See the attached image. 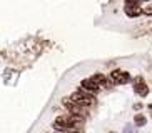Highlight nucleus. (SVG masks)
<instances>
[{
	"label": "nucleus",
	"instance_id": "nucleus-2",
	"mask_svg": "<svg viewBox=\"0 0 152 133\" xmlns=\"http://www.w3.org/2000/svg\"><path fill=\"white\" fill-rule=\"evenodd\" d=\"M70 100L72 102H75V103H79V105H84V106H90V105H94V102H95L94 95L89 93V92H84V90H82V92L72 93Z\"/></svg>",
	"mask_w": 152,
	"mask_h": 133
},
{
	"label": "nucleus",
	"instance_id": "nucleus-5",
	"mask_svg": "<svg viewBox=\"0 0 152 133\" xmlns=\"http://www.w3.org/2000/svg\"><path fill=\"white\" fill-rule=\"evenodd\" d=\"M125 13H127V17L135 18V17H139L140 13H144V10H140L139 7H125Z\"/></svg>",
	"mask_w": 152,
	"mask_h": 133
},
{
	"label": "nucleus",
	"instance_id": "nucleus-9",
	"mask_svg": "<svg viewBox=\"0 0 152 133\" xmlns=\"http://www.w3.org/2000/svg\"><path fill=\"white\" fill-rule=\"evenodd\" d=\"M129 82H130V75H129V73H125V72H124V75H122V78L119 80L117 83H119V85H125V83H129Z\"/></svg>",
	"mask_w": 152,
	"mask_h": 133
},
{
	"label": "nucleus",
	"instance_id": "nucleus-14",
	"mask_svg": "<svg viewBox=\"0 0 152 133\" xmlns=\"http://www.w3.org/2000/svg\"><path fill=\"white\" fill-rule=\"evenodd\" d=\"M65 133H80V132H79V130H67Z\"/></svg>",
	"mask_w": 152,
	"mask_h": 133
},
{
	"label": "nucleus",
	"instance_id": "nucleus-7",
	"mask_svg": "<svg viewBox=\"0 0 152 133\" xmlns=\"http://www.w3.org/2000/svg\"><path fill=\"white\" fill-rule=\"evenodd\" d=\"M145 123H147V118H145L142 113H137V115L134 116V125L135 126H144Z\"/></svg>",
	"mask_w": 152,
	"mask_h": 133
},
{
	"label": "nucleus",
	"instance_id": "nucleus-11",
	"mask_svg": "<svg viewBox=\"0 0 152 133\" xmlns=\"http://www.w3.org/2000/svg\"><path fill=\"white\" fill-rule=\"evenodd\" d=\"M142 83H145V82H144V78H142V77H137V78L134 80V85H142Z\"/></svg>",
	"mask_w": 152,
	"mask_h": 133
},
{
	"label": "nucleus",
	"instance_id": "nucleus-10",
	"mask_svg": "<svg viewBox=\"0 0 152 133\" xmlns=\"http://www.w3.org/2000/svg\"><path fill=\"white\" fill-rule=\"evenodd\" d=\"M144 15H147V17H152V4H149L145 9H144Z\"/></svg>",
	"mask_w": 152,
	"mask_h": 133
},
{
	"label": "nucleus",
	"instance_id": "nucleus-12",
	"mask_svg": "<svg viewBox=\"0 0 152 133\" xmlns=\"http://www.w3.org/2000/svg\"><path fill=\"white\" fill-rule=\"evenodd\" d=\"M142 108H144V105H142V103H135V105H134V110H142Z\"/></svg>",
	"mask_w": 152,
	"mask_h": 133
},
{
	"label": "nucleus",
	"instance_id": "nucleus-4",
	"mask_svg": "<svg viewBox=\"0 0 152 133\" xmlns=\"http://www.w3.org/2000/svg\"><path fill=\"white\" fill-rule=\"evenodd\" d=\"M134 92L137 93L139 97H147L149 95V87L145 83L142 85H134Z\"/></svg>",
	"mask_w": 152,
	"mask_h": 133
},
{
	"label": "nucleus",
	"instance_id": "nucleus-16",
	"mask_svg": "<svg viewBox=\"0 0 152 133\" xmlns=\"http://www.w3.org/2000/svg\"><path fill=\"white\" fill-rule=\"evenodd\" d=\"M139 2H140V0H139Z\"/></svg>",
	"mask_w": 152,
	"mask_h": 133
},
{
	"label": "nucleus",
	"instance_id": "nucleus-1",
	"mask_svg": "<svg viewBox=\"0 0 152 133\" xmlns=\"http://www.w3.org/2000/svg\"><path fill=\"white\" fill-rule=\"evenodd\" d=\"M64 106L67 108V111L70 115H75V116H80V118H85L89 115V111L84 105H79V103L72 102L70 98H64Z\"/></svg>",
	"mask_w": 152,
	"mask_h": 133
},
{
	"label": "nucleus",
	"instance_id": "nucleus-15",
	"mask_svg": "<svg viewBox=\"0 0 152 133\" xmlns=\"http://www.w3.org/2000/svg\"><path fill=\"white\" fill-rule=\"evenodd\" d=\"M149 110H152V103H151V105H149Z\"/></svg>",
	"mask_w": 152,
	"mask_h": 133
},
{
	"label": "nucleus",
	"instance_id": "nucleus-3",
	"mask_svg": "<svg viewBox=\"0 0 152 133\" xmlns=\"http://www.w3.org/2000/svg\"><path fill=\"white\" fill-rule=\"evenodd\" d=\"M80 87H82V90H84V92H89V93H92V95H94V93L99 92V87H100V85L95 83L92 78H85V80H82Z\"/></svg>",
	"mask_w": 152,
	"mask_h": 133
},
{
	"label": "nucleus",
	"instance_id": "nucleus-6",
	"mask_svg": "<svg viewBox=\"0 0 152 133\" xmlns=\"http://www.w3.org/2000/svg\"><path fill=\"white\" fill-rule=\"evenodd\" d=\"M90 78L94 80L95 83H99V85H107V77L102 75V73H95V75H92Z\"/></svg>",
	"mask_w": 152,
	"mask_h": 133
},
{
	"label": "nucleus",
	"instance_id": "nucleus-8",
	"mask_svg": "<svg viewBox=\"0 0 152 133\" xmlns=\"http://www.w3.org/2000/svg\"><path fill=\"white\" fill-rule=\"evenodd\" d=\"M122 75H124V72H122L121 68H115V70H112V72H110V78H112V80H115V82H119V80L122 78Z\"/></svg>",
	"mask_w": 152,
	"mask_h": 133
},
{
	"label": "nucleus",
	"instance_id": "nucleus-13",
	"mask_svg": "<svg viewBox=\"0 0 152 133\" xmlns=\"http://www.w3.org/2000/svg\"><path fill=\"white\" fill-rule=\"evenodd\" d=\"M130 130H132V126H130V125H127V126H125V132H124V133H130Z\"/></svg>",
	"mask_w": 152,
	"mask_h": 133
}]
</instances>
